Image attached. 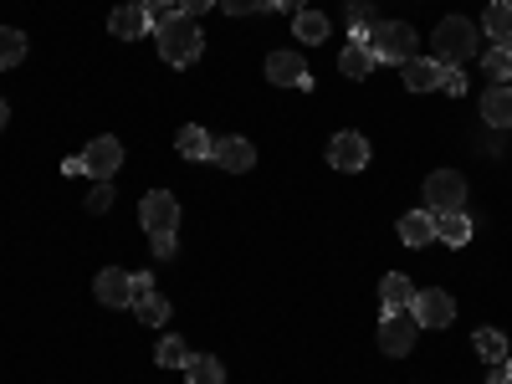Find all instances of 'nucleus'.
Returning a JSON list of instances; mask_svg holds the SVG:
<instances>
[{
    "mask_svg": "<svg viewBox=\"0 0 512 384\" xmlns=\"http://www.w3.org/2000/svg\"><path fill=\"white\" fill-rule=\"evenodd\" d=\"M431 47H436V62L446 67H461L482 52V26H472L466 16H446L436 31H431Z\"/></svg>",
    "mask_w": 512,
    "mask_h": 384,
    "instance_id": "f257e3e1",
    "label": "nucleus"
},
{
    "mask_svg": "<svg viewBox=\"0 0 512 384\" xmlns=\"http://www.w3.org/2000/svg\"><path fill=\"white\" fill-rule=\"evenodd\" d=\"M154 41H159V57H164L169 67H195L200 52H205V36H200L195 16H175L169 26L154 31Z\"/></svg>",
    "mask_w": 512,
    "mask_h": 384,
    "instance_id": "f03ea898",
    "label": "nucleus"
},
{
    "mask_svg": "<svg viewBox=\"0 0 512 384\" xmlns=\"http://www.w3.org/2000/svg\"><path fill=\"white\" fill-rule=\"evenodd\" d=\"M369 52H374V62H400L405 67L415 57V31L405 21H379L369 31Z\"/></svg>",
    "mask_w": 512,
    "mask_h": 384,
    "instance_id": "7ed1b4c3",
    "label": "nucleus"
},
{
    "mask_svg": "<svg viewBox=\"0 0 512 384\" xmlns=\"http://www.w3.org/2000/svg\"><path fill=\"white\" fill-rule=\"evenodd\" d=\"M425 205H431V216H451V210H461L466 205L461 169H436V175L425 180Z\"/></svg>",
    "mask_w": 512,
    "mask_h": 384,
    "instance_id": "20e7f679",
    "label": "nucleus"
},
{
    "mask_svg": "<svg viewBox=\"0 0 512 384\" xmlns=\"http://www.w3.org/2000/svg\"><path fill=\"white\" fill-rule=\"evenodd\" d=\"M139 226L149 236H164V231H180V200L169 195V190H149L139 200Z\"/></svg>",
    "mask_w": 512,
    "mask_h": 384,
    "instance_id": "39448f33",
    "label": "nucleus"
},
{
    "mask_svg": "<svg viewBox=\"0 0 512 384\" xmlns=\"http://www.w3.org/2000/svg\"><path fill=\"white\" fill-rule=\"evenodd\" d=\"M415 333H420L415 313H384L379 318V349L390 354V359H405L415 349Z\"/></svg>",
    "mask_w": 512,
    "mask_h": 384,
    "instance_id": "423d86ee",
    "label": "nucleus"
},
{
    "mask_svg": "<svg viewBox=\"0 0 512 384\" xmlns=\"http://www.w3.org/2000/svg\"><path fill=\"white\" fill-rule=\"evenodd\" d=\"M328 164H333V169H344V175H359V169L369 164V139L354 134V128L333 134V144H328Z\"/></svg>",
    "mask_w": 512,
    "mask_h": 384,
    "instance_id": "0eeeda50",
    "label": "nucleus"
},
{
    "mask_svg": "<svg viewBox=\"0 0 512 384\" xmlns=\"http://www.w3.org/2000/svg\"><path fill=\"white\" fill-rule=\"evenodd\" d=\"M415 323L420 328H446L451 318H456V303H451V292H441V287H425V292H415Z\"/></svg>",
    "mask_w": 512,
    "mask_h": 384,
    "instance_id": "6e6552de",
    "label": "nucleus"
},
{
    "mask_svg": "<svg viewBox=\"0 0 512 384\" xmlns=\"http://www.w3.org/2000/svg\"><path fill=\"white\" fill-rule=\"evenodd\" d=\"M93 292H98V303H103V308H134V272L103 267L98 282H93Z\"/></svg>",
    "mask_w": 512,
    "mask_h": 384,
    "instance_id": "1a4fd4ad",
    "label": "nucleus"
},
{
    "mask_svg": "<svg viewBox=\"0 0 512 384\" xmlns=\"http://www.w3.org/2000/svg\"><path fill=\"white\" fill-rule=\"evenodd\" d=\"M118 164H123V144L113 134H103V139H93L88 149H82V169H88L93 180H108Z\"/></svg>",
    "mask_w": 512,
    "mask_h": 384,
    "instance_id": "9d476101",
    "label": "nucleus"
},
{
    "mask_svg": "<svg viewBox=\"0 0 512 384\" xmlns=\"http://www.w3.org/2000/svg\"><path fill=\"white\" fill-rule=\"evenodd\" d=\"M446 62H436V57H410L405 62V88L410 93H436L441 88V82H446Z\"/></svg>",
    "mask_w": 512,
    "mask_h": 384,
    "instance_id": "9b49d317",
    "label": "nucleus"
},
{
    "mask_svg": "<svg viewBox=\"0 0 512 384\" xmlns=\"http://www.w3.org/2000/svg\"><path fill=\"white\" fill-rule=\"evenodd\" d=\"M267 77L277 82V88H313V77H308V67H303L297 52H272L267 57Z\"/></svg>",
    "mask_w": 512,
    "mask_h": 384,
    "instance_id": "f8f14e48",
    "label": "nucleus"
},
{
    "mask_svg": "<svg viewBox=\"0 0 512 384\" xmlns=\"http://www.w3.org/2000/svg\"><path fill=\"white\" fill-rule=\"evenodd\" d=\"M379 303H384V313H410L415 308V282L405 272H390L379 282Z\"/></svg>",
    "mask_w": 512,
    "mask_h": 384,
    "instance_id": "ddd939ff",
    "label": "nucleus"
},
{
    "mask_svg": "<svg viewBox=\"0 0 512 384\" xmlns=\"http://www.w3.org/2000/svg\"><path fill=\"white\" fill-rule=\"evenodd\" d=\"M108 31H113L118 41H139V36L149 31V11H144V6H134V0H128V6H118V11L108 16Z\"/></svg>",
    "mask_w": 512,
    "mask_h": 384,
    "instance_id": "4468645a",
    "label": "nucleus"
},
{
    "mask_svg": "<svg viewBox=\"0 0 512 384\" xmlns=\"http://www.w3.org/2000/svg\"><path fill=\"white\" fill-rule=\"evenodd\" d=\"M210 159H216L221 169H231V175H246V169L256 164V149L231 134V139H216V154H210Z\"/></svg>",
    "mask_w": 512,
    "mask_h": 384,
    "instance_id": "2eb2a0df",
    "label": "nucleus"
},
{
    "mask_svg": "<svg viewBox=\"0 0 512 384\" xmlns=\"http://www.w3.org/2000/svg\"><path fill=\"white\" fill-rule=\"evenodd\" d=\"M482 36H492V47H512V0H492L482 16Z\"/></svg>",
    "mask_w": 512,
    "mask_h": 384,
    "instance_id": "dca6fc26",
    "label": "nucleus"
},
{
    "mask_svg": "<svg viewBox=\"0 0 512 384\" xmlns=\"http://www.w3.org/2000/svg\"><path fill=\"white\" fill-rule=\"evenodd\" d=\"M482 118L492 128H507L512 123V88H507V82H492V88L482 93Z\"/></svg>",
    "mask_w": 512,
    "mask_h": 384,
    "instance_id": "f3484780",
    "label": "nucleus"
},
{
    "mask_svg": "<svg viewBox=\"0 0 512 384\" xmlns=\"http://www.w3.org/2000/svg\"><path fill=\"white\" fill-rule=\"evenodd\" d=\"M400 241L405 246H431L436 241V216L431 210H410V216H400Z\"/></svg>",
    "mask_w": 512,
    "mask_h": 384,
    "instance_id": "a211bd4d",
    "label": "nucleus"
},
{
    "mask_svg": "<svg viewBox=\"0 0 512 384\" xmlns=\"http://www.w3.org/2000/svg\"><path fill=\"white\" fill-rule=\"evenodd\" d=\"M338 72L354 77V82H364V77L374 72V52H369V41H349V47H344V62H338Z\"/></svg>",
    "mask_w": 512,
    "mask_h": 384,
    "instance_id": "6ab92c4d",
    "label": "nucleus"
},
{
    "mask_svg": "<svg viewBox=\"0 0 512 384\" xmlns=\"http://www.w3.org/2000/svg\"><path fill=\"white\" fill-rule=\"evenodd\" d=\"M436 241H446V246H466V241H472V221H466V210L436 216Z\"/></svg>",
    "mask_w": 512,
    "mask_h": 384,
    "instance_id": "aec40b11",
    "label": "nucleus"
},
{
    "mask_svg": "<svg viewBox=\"0 0 512 384\" xmlns=\"http://www.w3.org/2000/svg\"><path fill=\"white\" fill-rule=\"evenodd\" d=\"M185 374H190V384H226V364L216 354H190Z\"/></svg>",
    "mask_w": 512,
    "mask_h": 384,
    "instance_id": "412c9836",
    "label": "nucleus"
},
{
    "mask_svg": "<svg viewBox=\"0 0 512 384\" xmlns=\"http://www.w3.org/2000/svg\"><path fill=\"white\" fill-rule=\"evenodd\" d=\"M26 62V31L16 26H0V72H11Z\"/></svg>",
    "mask_w": 512,
    "mask_h": 384,
    "instance_id": "4be33fe9",
    "label": "nucleus"
},
{
    "mask_svg": "<svg viewBox=\"0 0 512 384\" xmlns=\"http://www.w3.org/2000/svg\"><path fill=\"white\" fill-rule=\"evenodd\" d=\"M292 31H297V41L318 47V41H328V16H323V11H297V16H292Z\"/></svg>",
    "mask_w": 512,
    "mask_h": 384,
    "instance_id": "5701e85b",
    "label": "nucleus"
},
{
    "mask_svg": "<svg viewBox=\"0 0 512 384\" xmlns=\"http://www.w3.org/2000/svg\"><path fill=\"white\" fill-rule=\"evenodd\" d=\"M175 144H180V154H185V159H210V154H216V139H210L200 123L180 128V139H175Z\"/></svg>",
    "mask_w": 512,
    "mask_h": 384,
    "instance_id": "b1692460",
    "label": "nucleus"
},
{
    "mask_svg": "<svg viewBox=\"0 0 512 384\" xmlns=\"http://www.w3.org/2000/svg\"><path fill=\"white\" fill-rule=\"evenodd\" d=\"M154 364H164V369H185V364H190V349H185V338H180V333L159 338V359H154Z\"/></svg>",
    "mask_w": 512,
    "mask_h": 384,
    "instance_id": "393cba45",
    "label": "nucleus"
},
{
    "mask_svg": "<svg viewBox=\"0 0 512 384\" xmlns=\"http://www.w3.org/2000/svg\"><path fill=\"white\" fill-rule=\"evenodd\" d=\"M472 344H477V354H482L487 364H502V359H507V338H502L497 328H477Z\"/></svg>",
    "mask_w": 512,
    "mask_h": 384,
    "instance_id": "a878e982",
    "label": "nucleus"
},
{
    "mask_svg": "<svg viewBox=\"0 0 512 384\" xmlns=\"http://www.w3.org/2000/svg\"><path fill=\"white\" fill-rule=\"evenodd\" d=\"M134 318H139V323H149V328H159V323L169 318V297H159V292L139 297V303H134Z\"/></svg>",
    "mask_w": 512,
    "mask_h": 384,
    "instance_id": "bb28decb",
    "label": "nucleus"
},
{
    "mask_svg": "<svg viewBox=\"0 0 512 384\" xmlns=\"http://www.w3.org/2000/svg\"><path fill=\"white\" fill-rule=\"evenodd\" d=\"M482 67L492 72V82H507V77H512V47H492V52H482Z\"/></svg>",
    "mask_w": 512,
    "mask_h": 384,
    "instance_id": "cd10ccee",
    "label": "nucleus"
},
{
    "mask_svg": "<svg viewBox=\"0 0 512 384\" xmlns=\"http://www.w3.org/2000/svg\"><path fill=\"white\" fill-rule=\"evenodd\" d=\"M349 21H354V41H369V31L379 26L374 11H369V0H354V6H349Z\"/></svg>",
    "mask_w": 512,
    "mask_h": 384,
    "instance_id": "c85d7f7f",
    "label": "nucleus"
},
{
    "mask_svg": "<svg viewBox=\"0 0 512 384\" xmlns=\"http://www.w3.org/2000/svg\"><path fill=\"white\" fill-rule=\"evenodd\" d=\"M175 16H185V11L175 6V0H159V6H149V31L169 26V21H175Z\"/></svg>",
    "mask_w": 512,
    "mask_h": 384,
    "instance_id": "c756f323",
    "label": "nucleus"
},
{
    "mask_svg": "<svg viewBox=\"0 0 512 384\" xmlns=\"http://www.w3.org/2000/svg\"><path fill=\"white\" fill-rule=\"evenodd\" d=\"M108 205H113V185H108V180H98V185L88 190V210H93V216H103Z\"/></svg>",
    "mask_w": 512,
    "mask_h": 384,
    "instance_id": "7c9ffc66",
    "label": "nucleus"
},
{
    "mask_svg": "<svg viewBox=\"0 0 512 384\" xmlns=\"http://www.w3.org/2000/svg\"><path fill=\"white\" fill-rule=\"evenodd\" d=\"M221 11H231V16H251V11H272V0H221Z\"/></svg>",
    "mask_w": 512,
    "mask_h": 384,
    "instance_id": "2f4dec72",
    "label": "nucleus"
},
{
    "mask_svg": "<svg viewBox=\"0 0 512 384\" xmlns=\"http://www.w3.org/2000/svg\"><path fill=\"white\" fill-rule=\"evenodd\" d=\"M441 93H451V98H461V93H466V72H461V67H451V72H446Z\"/></svg>",
    "mask_w": 512,
    "mask_h": 384,
    "instance_id": "473e14b6",
    "label": "nucleus"
},
{
    "mask_svg": "<svg viewBox=\"0 0 512 384\" xmlns=\"http://www.w3.org/2000/svg\"><path fill=\"white\" fill-rule=\"evenodd\" d=\"M154 256H175V231H164V236H154Z\"/></svg>",
    "mask_w": 512,
    "mask_h": 384,
    "instance_id": "72a5a7b5",
    "label": "nucleus"
},
{
    "mask_svg": "<svg viewBox=\"0 0 512 384\" xmlns=\"http://www.w3.org/2000/svg\"><path fill=\"white\" fill-rule=\"evenodd\" d=\"M175 6H180L185 16H200V11H210V6H216V0H175Z\"/></svg>",
    "mask_w": 512,
    "mask_h": 384,
    "instance_id": "f704fd0d",
    "label": "nucleus"
},
{
    "mask_svg": "<svg viewBox=\"0 0 512 384\" xmlns=\"http://www.w3.org/2000/svg\"><path fill=\"white\" fill-rule=\"evenodd\" d=\"M154 292V277H144V272H134V303H139V297H149Z\"/></svg>",
    "mask_w": 512,
    "mask_h": 384,
    "instance_id": "c9c22d12",
    "label": "nucleus"
},
{
    "mask_svg": "<svg viewBox=\"0 0 512 384\" xmlns=\"http://www.w3.org/2000/svg\"><path fill=\"white\" fill-rule=\"evenodd\" d=\"M272 11H287V16H297V11H303V0H272Z\"/></svg>",
    "mask_w": 512,
    "mask_h": 384,
    "instance_id": "e433bc0d",
    "label": "nucleus"
},
{
    "mask_svg": "<svg viewBox=\"0 0 512 384\" xmlns=\"http://www.w3.org/2000/svg\"><path fill=\"white\" fill-rule=\"evenodd\" d=\"M6 118H11V108H6V98H0V128H6Z\"/></svg>",
    "mask_w": 512,
    "mask_h": 384,
    "instance_id": "4c0bfd02",
    "label": "nucleus"
},
{
    "mask_svg": "<svg viewBox=\"0 0 512 384\" xmlns=\"http://www.w3.org/2000/svg\"><path fill=\"white\" fill-rule=\"evenodd\" d=\"M134 6H144V11H149V6H159V0H134Z\"/></svg>",
    "mask_w": 512,
    "mask_h": 384,
    "instance_id": "58836bf2",
    "label": "nucleus"
},
{
    "mask_svg": "<svg viewBox=\"0 0 512 384\" xmlns=\"http://www.w3.org/2000/svg\"><path fill=\"white\" fill-rule=\"evenodd\" d=\"M502 374H507V379H512V359H507V369H502Z\"/></svg>",
    "mask_w": 512,
    "mask_h": 384,
    "instance_id": "ea45409f",
    "label": "nucleus"
}]
</instances>
